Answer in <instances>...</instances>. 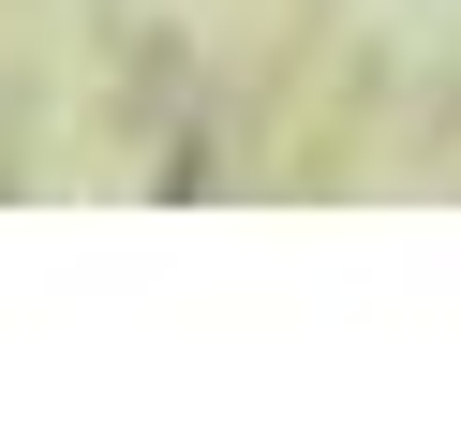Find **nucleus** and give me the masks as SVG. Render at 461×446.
<instances>
[]
</instances>
